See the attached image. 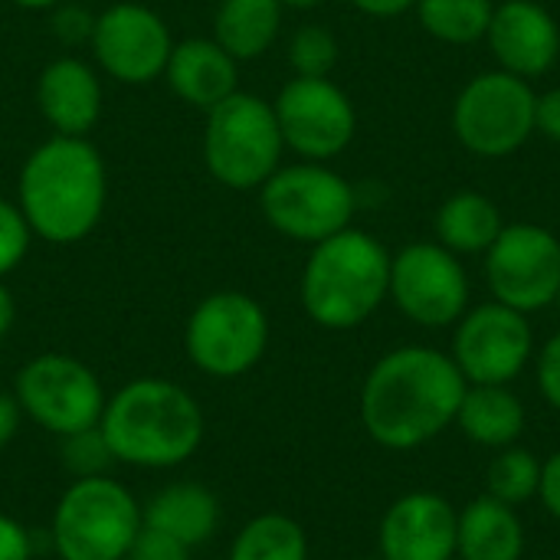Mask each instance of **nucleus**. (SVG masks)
<instances>
[{
    "mask_svg": "<svg viewBox=\"0 0 560 560\" xmlns=\"http://www.w3.org/2000/svg\"><path fill=\"white\" fill-rule=\"evenodd\" d=\"M466 387L450 354L423 345L394 348L361 384V423L384 450H420L456 423Z\"/></svg>",
    "mask_w": 560,
    "mask_h": 560,
    "instance_id": "f257e3e1",
    "label": "nucleus"
},
{
    "mask_svg": "<svg viewBox=\"0 0 560 560\" xmlns=\"http://www.w3.org/2000/svg\"><path fill=\"white\" fill-rule=\"evenodd\" d=\"M16 207L33 240L75 246L95 233L108 207V167L89 138L49 135L20 164Z\"/></svg>",
    "mask_w": 560,
    "mask_h": 560,
    "instance_id": "f03ea898",
    "label": "nucleus"
},
{
    "mask_svg": "<svg viewBox=\"0 0 560 560\" xmlns=\"http://www.w3.org/2000/svg\"><path fill=\"white\" fill-rule=\"evenodd\" d=\"M98 430L112 459L144 472H167L194 459L207 436L200 400L171 377H135L108 394Z\"/></svg>",
    "mask_w": 560,
    "mask_h": 560,
    "instance_id": "7ed1b4c3",
    "label": "nucleus"
},
{
    "mask_svg": "<svg viewBox=\"0 0 560 560\" xmlns=\"http://www.w3.org/2000/svg\"><path fill=\"white\" fill-rule=\"evenodd\" d=\"M390 253L364 230H341L312 246L299 299L305 315L328 331H351L364 325L387 299Z\"/></svg>",
    "mask_w": 560,
    "mask_h": 560,
    "instance_id": "20e7f679",
    "label": "nucleus"
},
{
    "mask_svg": "<svg viewBox=\"0 0 560 560\" xmlns=\"http://www.w3.org/2000/svg\"><path fill=\"white\" fill-rule=\"evenodd\" d=\"M144 528L141 502L115 476L72 479L49 518L56 560H125Z\"/></svg>",
    "mask_w": 560,
    "mask_h": 560,
    "instance_id": "39448f33",
    "label": "nucleus"
},
{
    "mask_svg": "<svg viewBox=\"0 0 560 560\" xmlns=\"http://www.w3.org/2000/svg\"><path fill=\"white\" fill-rule=\"evenodd\" d=\"M203 164L210 177L226 190H259L279 167L285 141L276 121L272 102L256 92L236 89L220 105L203 112Z\"/></svg>",
    "mask_w": 560,
    "mask_h": 560,
    "instance_id": "423d86ee",
    "label": "nucleus"
},
{
    "mask_svg": "<svg viewBox=\"0 0 560 560\" xmlns=\"http://www.w3.org/2000/svg\"><path fill=\"white\" fill-rule=\"evenodd\" d=\"M269 315L259 299L240 289H217L187 315L184 351L200 374L236 381L259 368L269 351Z\"/></svg>",
    "mask_w": 560,
    "mask_h": 560,
    "instance_id": "0eeeda50",
    "label": "nucleus"
},
{
    "mask_svg": "<svg viewBox=\"0 0 560 560\" xmlns=\"http://www.w3.org/2000/svg\"><path fill=\"white\" fill-rule=\"evenodd\" d=\"M259 210L279 236L315 246L351 226L358 194L328 164L299 161L282 164L259 187Z\"/></svg>",
    "mask_w": 560,
    "mask_h": 560,
    "instance_id": "6e6552de",
    "label": "nucleus"
},
{
    "mask_svg": "<svg viewBox=\"0 0 560 560\" xmlns=\"http://www.w3.org/2000/svg\"><path fill=\"white\" fill-rule=\"evenodd\" d=\"M10 394L16 397L23 417L56 440L98 427L108 400L102 377L85 361L62 351L30 358L13 374Z\"/></svg>",
    "mask_w": 560,
    "mask_h": 560,
    "instance_id": "1a4fd4ad",
    "label": "nucleus"
},
{
    "mask_svg": "<svg viewBox=\"0 0 560 560\" xmlns=\"http://www.w3.org/2000/svg\"><path fill=\"white\" fill-rule=\"evenodd\" d=\"M535 105L528 79L505 69L476 75L453 105V131L479 158H505L535 131Z\"/></svg>",
    "mask_w": 560,
    "mask_h": 560,
    "instance_id": "9d476101",
    "label": "nucleus"
},
{
    "mask_svg": "<svg viewBox=\"0 0 560 560\" xmlns=\"http://www.w3.org/2000/svg\"><path fill=\"white\" fill-rule=\"evenodd\" d=\"M167 20L138 0H118L95 13L89 52L102 75L121 85H151L164 75L174 49Z\"/></svg>",
    "mask_w": 560,
    "mask_h": 560,
    "instance_id": "9b49d317",
    "label": "nucleus"
},
{
    "mask_svg": "<svg viewBox=\"0 0 560 560\" xmlns=\"http://www.w3.org/2000/svg\"><path fill=\"white\" fill-rule=\"evenodd\" d=\"M486 279L495 302L522 315L548 308L560 292V240L535 223L502 226L486 249Z\"/></svg>",
    "mask_w": 560,
    "mask_h": 560,
    "instance_id": "f8f14e48",
    "label": "nucleus"
},
{
    "mask_svg": "<svg viewBox=\"0 0 560 560\" xmlns=\"http://www.w3.org/2000/svg\"><path fill=\"white\" fill-rule=\"evenodd\" d=\"M387 295L413 325L450 328L466 315L469 279L456 253L440 243H410L390 256Z\"/></svg>",
    "mask_w": 560,
    "mask_h": 560,
    "instance_id": "ddd939ff",
    "label": "nucleus"
},
{
    "mask_svg": "<svg viewBox=\"0 0 560 560\" xmlns=\"http://www.w3.org/2000/svg\"><path fill=\"white\" fill-rule=\"evenodd\" d=\"M276 121L289 151L302 161H328L338 158L358 131V115L341 85L331 79H289L276 102Z\"/></svg>",
    "mask_w": 560,
    "mask_h": 560,
    "instance_id": "4468645a",
    "label": "nucleus"
},
{
    "mask_svg": "<svg viewBox=\"0 0 560 560\" xmlns=\"http://www.w3.org/2000/svg\"><path fill=\"white\" fill-rule=\"evenodd\" d=\"M535 354V335L528 315L486 302L456 322L453 361L466 384H512Z\"/></svg>",
    "mask_w": 560,
    "mask_h": 560,
    "instance_id": "2eb2a0df",
    "label": "nucleus"
},
{
    "mask_svg": "<svg viewBox=\"0 0 560 560\" xmlns=\"http://www.w3.org/2000/svg\"><path fill=\"white\" fill-rule=\"evenodd\" d=\"M459 512L436 492H407L381 518V560H456Z\"/></svg>",
    "mask_w": 560,
    "mask_h": 560,
    "instance_id": "dca6fc26",
    "label": "nucleus"
},
{
    "mask_svg": "<svg viewBox=\"0 0 560 560\" xmlns=\"http://www.w3.org/2000/svg\"><path fill=\"white\" fill-rule=\"evenodd\" d=\"M36 108L52 135L89 138L105 108L102 72L72 52L49 59L36 75Z\"/></svg>",
    "mask_w": 560,
    "mask_h": 560,
    "instance_id": "f3484780",
    "label": "nucleus"
},
{
    "mask_svg": "<svg viewBox=\"0 0 560 560\" xmlns=\"http://www.w3.org/2000/svg\"><path fill=\"white\" fill-rule=\"evenodd\" d=\"M499 66L512 75H545L560 56L558 20L535 0H505L492 10L486 33Z\"/></svg>",
    "mask_w": 560,
    "mask_h": 560,
    "instance_id": "a211bd4d",
    "label": "nucleus"
},
{
    "mask_svg": "<svg viewBox=\"0 0 560 560\" xmlns=\"http://www.w3.org/2000/svg\"><path fill=\"white\" fill-rule=\"evenodd\" d=\"M161 79L184 105L210 112L240 89V62L213 36H187L174 43Z\"/></svg>",
    "mask_w": 560,
    "mask_h": 560,
    "instance_id": "6ab92c4d",
    "label": "nucleus"
},
{
    "mask_svg": "<svg viewBox=\"0 0 560 560\" xmlns=\"http://www.w3.org/2000/svg\"><path fill=\"white\" fill-rule=\"evenodd\" d=\"M144 528L158 532L187 551L207 545L220 532V499L200 486V482H171L161 492H154L144 505Z\"/></svg>",
    "mask_w": 560,
    "mask_h": 560,
    "instance_id": "aec40b11",
    "label": "nucleus"
},
{
    "mask_svg": "<svg viewBox=\"0 0 560 560\" xmlns=\"http://www.w3.org/2000/svg\"><path fill=\"white\" fill-rule=\"evenodd\" d=\"M522 555L525 525L512 505L486 492L459 512L456 560H522Z\"/></svg>",
    "mask_w": 560,
    "mask_h": 560,
    "instance_id": "412c9836",
    "label": "nucleus"
},
{
    "mask_svg": "<svg viewBox=\"0 0 560 560\" xmlns=\"http://www.w3.org/2000/svg\"><path fill=\"white\" fill-rule=\"evenodd\" d=\"M525 404L509 390V384H469L456 413L463 436L486 450L515 446L525 433Z\"/></svg>",
    "mask_w": 560,
    "mask_h": 560,
    "instance_id": "4be33fe9",
    "label": "nucleus"
},
{
    "mask_svg": "<svg viewBox=\"0 0 560 560\" xmlns=\"http://www.w3.org/2000/svg\"><path fill=\"white\" fill-rule=\"evenodd\" d=\"M282 0H220L213 13V39L236 59L253 62L272 49L282 30Z\"/></svg>",
    "mask_w": 560,
    "mask_h": 560,
    "instance_id": "5701e85b",
    "label": "nucleus"
},
{
    "mask_svg": "<svg viewBox=\"0 0 560 560\" xmlns=\"http://www.w3.org/2000/svg\"><path fill=\"white\" fill-rule=\"evenodd\" d=\"M502 213L499 207L486 197V194H476V190H463V194H453L440 213H436V236H440V246H446L450 253H486L499 233H502Z\"/></svg>",
    "mask_w": 560,
    "mask_h": 560,
    "instance_id": "b1692460",
    "label": "nucleus"
},
{
    "mask_svg": "<svg viewBox=\"0 0 560 560\" xmlns=\"http://www.w3.org/2000/svg\"><path fill=\"white\" fill-rule=\"evenodd\" d=\"M226 560H308V535L295 518L262 512L236 532Z\"/></svg>",
    "mask_w": 560,
    "mask_h": 560,
    "instance_id": "393cba45",
    "label": "nucleus"
},
{
    "mask_svg": "<svg viewBox=\"0 0 560 560\" xmlns=\"http://www.w3.org/2000/svg\"><path fill=\"white\" fill-rule=\"evenodd\" d=\"M492 0H417L420 26L456 46H469L486 39L492 23Z\"/></svg>",
    "mask_w": 560,
    "mask_h": 560,
    "instance_id": "a878e982",
    "label": "nucleus"
},
{
    "mask_svg": "<svg viewBox=\"0 0 560 560\" xmlns=\"http://www.w3.org/2000/svg\"><path fill=\"white\" fill-rule=\"evenodd\" d=\"M538 482H541V463L532 450H525L518 443L495 450V459L486 469L489 495L512 509L532 502L538 495Z\"/></svg>",
    "mask_w": 560,
    "mask_h": 560,
    "instance_id": "bb28decb",
    "label": "nucleus"
},
{
    "mask_svg": "<svg viewBox=\"0 0 560 560\" xmlns=\"http://www.w3.org/2000/svg\"><path fill=\"white\" fill-rule=\"evenodd\" d=\"M289 66L295 75L305 79H328L331 69L338 66V39L328 26L305 23L292 33L289 39Z\"/></svg>",
    "mask_w": 560,
    "mask_h": 560,
    "instance_id": "cd10ccee",
    "label": "nucleus"
},
{
    "mask_svg": "<svg viewBox=\"0 0 560 560\" xmlns=\"http://www.w3.org/2000/svg\"><path fill=\"white\" fill-rule=\"evenodd\" d=\"M62 466L72 479H89V476H108V469L115 466L112 450L102 436L98 427L62 436Z\"/></svg>",
    "mask_w": 560,
    "mask_h": 560,
    "instance_id": "c85d7f7f",
    "label": "nucleus"
},
{
    "mask_svg": "<svg viewBox=\"0 0 560 560\" xmlns=\"http://www.w3.org/2000/svg\"><path fill=\"white\" fill-rule=\"evenodd\" d=\"M30 246H33V230L20 213L16 200L0 197V279H7L26 262Z\"/></svg>",
    "mask_w": 560,
    "mask_h": 560,
    "instance_id": "c756f323",
    "label": "nucleus"
},
{
    "mask_svg": "<svg viewBox=\"0 0 560 560\" xmlns=\"http://www.w3.org/2000/svg\"><path fill=\"white\" fill-rule=\"evenodd\" d=\"M92 26H95V13L79 7V3H69L62 0L59 7L49 10V33L66 46V49H79V46H89L92 39Z\"/></svg>",
    "mask_w": 560,
    "mask_h": 560,
    "instance_id": "7c9ffc66",
    "label": "nucleus"
},
{
    "mask_svg": "<svg viewBox=\"0 0 560 560\" xmlns=\"http://www.w3.org/2000/svg\"><path fill=\"white\" fill-rule=\"evenodd\" d=\"M36 545L26 525L7 512H0V560H33Z\"/></svg>",
    "mask_w": 560,
    "mask_h": 560,
    "instance_id": "2f4dec72",
    "label": "nucleus"
},
{
    "mask_svg": "<svg viewBox=\"0 0 560 560\" xmlns=\"http://www.w3.org/2000/svg\"><path fill=\"white\" fill-rule=\"evenodd\" d=\"M538 387L541 397L560 413V331L538 354Z\"/></svg>",
    "mask_w": 560,
    "mask_h": 560,
    "instance_id": "473e14b6",
    "label": "nucleus"
},
{
    "mask_svg": "<svg viewBox=\"0 0 560 560\" xmlns=\"http://www.w3.org/2000/svg\"><path fill=\"white\" fill-rule=\"evenodd\" d=\"M538 499L548 509V515L560 522V450L551 453L541 463V482H538Z\"/></svg>",
    "mask_w": 560,
    "mask_h": 560,
    "instance_id": "72a5a7b5",
    "label": "nucleus"
},
{
    "mask_svg": "<svg viewBox=\"0 0 560 560\" xmlns=\"http://www.w3.org/2000/svg\"><path fill=\"white\" fill-rule=\"evenodd\" d=\"M535 131H541L545 138L560 144V85L548 89L545 95H538L535 105Z\"/></svg>",
    "mask_w": 560,
    "mask_h": 560,
    "instance_id": "f704fd0d",
    "label": "nucleus"
},
{
    "mask_svg": "<svg viewBox=\"0 0 560 560\" xmlns=\"http://www.w3.org/2000/svg\"><path fill=\"white\" fill-rule=\"evenodd\" d=\"M23 420H26V417H23L16 397H13V394H0V450H7V446L16 440Z\"/></svg>",
    "mask_w": 560,
    "mask_h": 560,
    "instance_id": "c9c22d12",
    "label": "nucleus"
},
{
    "mask_svg": "<svg viewBox=\"0 0 560 560\" xmlns=\"http://www.w3.org/2000/svg\"><path fill=\"white\" fill-rule=\"evenodd\" d=\"M351 3L368 16H400L410 7H417V0H351Z\"/></svg>",
    "mask_w": 560,
    "mask_h": 560,
    "instance_id": "e433bc0d",
    "label": "nucleus"
},
{
    "mask_svg": "<svg viewBox=\"0 0 560 560\" xmlns=\"http://www.w3.org/2000/svg\"><path fill=\"white\" fill-rule=\"evenodd\" d=\"M13 322H16V299L7 289V282L0 279V338L13 328Z\"/></svg>",
    "mask_w": 560,
    "mask_h": 560,
    "instance_id": "4c0bfd02",
    "label": "nucleus"
},
{
    "mask_svg": "<svg viewBox=\"0 0 560 560\" xmlns=\"http://www.w3.org/2000/svg\"><path fill=\"white\" fill-rule=\"evenodd\" d=\"M13 7H20V10H33V13H43V10H52V7H59L62 0H10Z\"/></svg>",
    "mask_w": 560,
    "mask_h": 560,
    "instance_id": "58836bf2",
    "label": "nucleus"
},
{
    "mask_svg": "<svg viewBox=\"0 0 560 560\" xmlns=\"http://www.w3.org/2000/svg\"><path fill=\"white\" fill-rule=\"evenodd\" d=\"M322 3H328V0H282L285 10H315Z\"/></svg>",
    "mask_w": 560,
    "mask_h": 560,
    "instance_id": "ea45409f",
    "label": "nucleus"
},
{
    "mask_svg": "<svg viewBox=\"0 0 560 560\" xmlns=\"http://www.w3.org/2000/svg\"><path fill=\"white\" fill-rule=\"evenodd\" d=\"M558 305H560V292H558Z\"/></svg>",
    "mask_w": 560,
    "mask_h": 560,
    "instance_id": "a19ab883",
    "label": "nucleus"
},
{
    "mask_svg": "<svg viewBox=\"0 0 560 560\" xmlns=\"http://www.w3.org/2000/svg\"><path fill=\"white\" fill-rule=\"evenodd\" d=\"M125 560H128V558H125Z\"/></svg>",
    "mask_w": 560,
    "mask_h": 560,
    "instance_id": "79ce46f5",
    "label": "nucleus"
},
{
    "mask_svg": "<svg viewBox=\"0 0 560 560\" xmlns=\"http://www.w3.org/2000/svg\"><path fill=\"white\" fill-rule=\"evenodd\" d=\"M377 560H381V558H377Z\"/></svg>",
    "mask_w": 560,
    "mask_h": 560,
    "instance_id": "37998d69",
    "label": "nucleus"
}]
</instances>
